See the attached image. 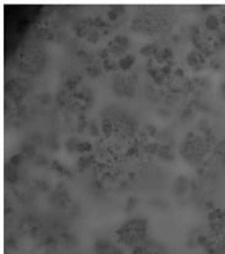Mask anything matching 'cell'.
Masks as SVG:
<instances>
[{
  "label": "cell",
  "mask_w": 225,
  "mask_h": 254,
  "mask_svg": "<svg viewBox=\"0 0 225 254\" xmlns=\"http://www.w3.org/2000/svg\"><path fill=\"white\" fill-rule=\"evenodd\" d=\"M208 148L209 142L206 137L192 133L182 144V154L189 163H199L207 156Z\"/></svg>",
  "instance_id": "cell-1"
},
{
  "label": "cell",
  "mask_w": 225,
  "mask_h": 254,
  "mask_svg": "<svg viewBox=\"0 0 225 254\" xmlns=\"http://www.w3.org/2000/svg\"><path fill=\"white\" fill-rule=\"evenodd\" d=\"M145 230V221L140 220V218H135V220L128 221L121 227V230L118 231V236H120L122 242L135 246L138 242H140L141 238L144 237Z\"/></svg>",
  "instance_id": "cell-2"
},
{
  "label": "cell",
  "mask_w": 225,
  "mask_h": 254,
  "mask_svg": "<svg viewBox=\"0 0 225 254\" xmlns=\"http://www.w3.org/2000/svg\"><path fill=\"white\" fill-rule=\"evenodd\" d=\"M187 62L191 67L193 68H199L203 65L204 63V53H202L201 51L193 50L188 53L187 56Z\"/></svg>",
  "instance_id": "cell-3"
},
{
  "label": "cell",
  "mask_w": 225,
  "mask_h": 254,
  "mask_svg": "<svg viewBox=\"0 0 225 254\" xmlns=\"http://www.w3.org/2000/svg\"><path fill=\"white\" fill-rule=\"evenodd\" d=\"M218 41L221 43V46L225 47V30H223V31H221L218 34Z\"/></svg>",
  "instance_id": "cell-6"
},
{
  "label": "cell",
  "mask_w": 225,
  "mask_h": 254,
  "mask_svg": "<svg viewBox=\"0 0 225 254\" xmlns=\"http://www.w3.org/2000/svg\"><path fill=\"white\" fill-rule=\"evenodd\" d=\"M133 61H135V57L133 56H126L122 60L120 61V67L123 68V69H128V68L132 67Z\"/></svg>",
  "instance_id": "cell-5"
},
{
  "label": "cell",
  "mask_w": 225,
  "mask_h": 254,
  "mask_svg": "<svg viewBox=\"0 0 225 254\" xmlns=\"http://www.w3.org/2000/svg\"><path fill=\"white\" fill-rule=\"evenodd\" d=\"M221 17L218 16V15H208L206 19V22H204V25H206V27L208 30H218L219 26H221Z\"/></svg>",
  "instance_id": "cell-4"
}]
</instances>
